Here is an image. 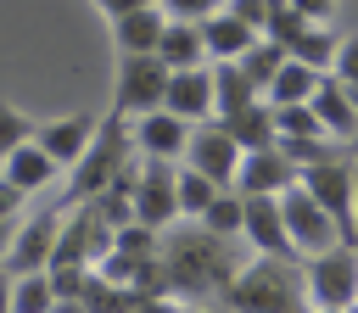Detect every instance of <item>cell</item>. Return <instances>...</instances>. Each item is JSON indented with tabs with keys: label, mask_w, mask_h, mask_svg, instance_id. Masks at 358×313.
<instances>
[{
	"label": "cell",
	"mask_w": 358,
	"mask_h": 313,
	"mask_svg": "<svg viewBox=\"0 0 358 313\" xmlns=\"http://www.w3.org/2000/svg\"><path fill=\"white\" fill-rule=\"evenodd\" d=\"M341 84H358V34L352 39H341V50H336V67H330Z\"/></svg>",
	"instance_id": "obj_36"
},
{
	"label": "cell",
	"mask_w": 358,
	"mask_h": 313,
	"mask_svg": "<svg viewBox=\"0 0 358 313\" xmlns=\"http://www.w3.org/2000/svg\"><path fill=\"white\" fill-rule=\"evenodd\" d=\"M22 196H28V190H17V184L0 173V218H17V212H22Z\"/></svg>",
	"instance_id": "obj_38"
},
{
	"label": "cell",
	"mask_w": 358,
	"mask_h": 313,
	"mask_svg": "<svg viewBox=\"0 0 358 313\" xmlns=\"http://www.w3.org/2000/svg\"><path fill=\"white\" fill-rule=\"evenodd\" d=\"M173 22H201V17H213V11H224V0H157Z\"/></svg>",
	"instance_id": "obj_35"
},
{
	"label": "cell",
	"mask_w": 358,
	"mask_h": 313,
	"mask_svg": "<svg viewBox=\"0 0 358 313\" xmlns=\"http://www.w3.org/2000/svg\"><path fill=\"white\" fill-rule=\"evenodd\" d=\"M34 129H39V123H28V112H17L11 101H0V156L17 151L22 140H34Z\"/></svg>",
	"instance_id": "obj_32"
},
{
	"label": "cell",
	"mask_w": 358,
	"mask_h": 313,
	"mask_svg": "<svg viewBox=\"0 0 358 313\" xmlns=\"http://www.w3.org/2000/svg\"><path fill=\"white\" fill-rule=\"evenodd\" d=\"M179 218V168L168 156H140V179H134V224L151 229H173Z\"/></svg>",
	"instance_id": "obj_8"
},
{
	"label": "cell",
	"mask_w": 358,
	"mask_h": 313,
	"mask_svg": "<svg viewBox=\"0 0 358 313\" xmlns=\"http://www.w3.org/2000/svg\"><path fill=\"white\" fill-rule=\"evenodd\" d=\"M112 252H123V257H140V263H151V257L162 252V229H151V224H123V229L112 235Z\"/></svg>",
	"instance_id": "obj_29"
},
{
	"label": "cell",
	"mask_w": 358,
	"mask_h": 313,
	"mask_svg": "<svg viewBox=\"0 0 358 313\" xmlns=\"http://www.w3.org/2000/svg\"><path fill=\"white\" fill-rule=\"evenodd\" d=\"M201 39H207V61H241L263 34L246 28L235 11H213V17H201Z\"/></svg>",
	"instance_id": "obj_19"
},
{
	"label": "cell",
	"mask_w": 358,
	"mask_h": 313,
	"mask_svg": "<svg viewBox=\"0 0 358 313\" xmlns=\"http://www.w3.org/2000/svg\"><path fill=\"white\" fill-rule=\"evenodd\" d=\"M224 313H229V307H224Z\"/></svg>",
	"instance_id": "obj_45"
},
{
	"label": "cell",
	"mask_w": 358,
	"mask_h": 313,
	"mask_svg": "<svg viewBox=\"0 0 358 313\" xmlns=\"http://www.w3.org/2000/svg\"><path fill=\"white\" fill-rule=\"evenodd\" d=\"M56 307V285H50V274L39 268V274H17V313H50Z\"/></svg>",
	"instance_id": "obj_31"
},
{
	"label": "cell",
	"mask_w": 358,
	"mask_h": 313,
	"mask_svg": "<svg viewBox=\"0 0 358 313\" xmlns=\"http://www.w3.org/2000/svg\"><path fill=\"white\" fill-rule=\"evenodd\" d=\"M224 129L235 134V145H241V151L280 145V123H274V106H268V101H252V106L229 112V117H224Z\"/></svg>",
	"instance_id": "obj_20"
},
{
	"label": "cell",
	"mask_w": 358,
	"mask_h": 313,
	"mask_svg": "<svg viewBox=\"0 0 358 313\" xmlns=\"http://www.w3.org/2000/svg\"><path fill=\"white\" fill-rule=\"evenodd\" d=\"M319 78L324 73H313L308 61H296V56H285V67H280V78L268 84V106H302V101H313V89H319Z\"/></svg>",
	"instance_id": "obj_23"
},
{
	"label": "cell",
	"mask_w": 358,
	"mask_h": 313,
	"mask_svg": "<svg viewBox=\"0 0 358 313\" xmlns=\"http://www.w3.org/2000/svg\"><path fill=\"white\" fill-rule=\"evenodd\" d=\"M280 207H285V229H291V246L302 252V257H313V252H330V246H341V229H336V218L302 190V179L280 196Z\"/></svg>",
	"instance_id": "obj_10"
},
{
	"label": "cell",
	"mask_w": 358,
	"mask_h": 313,
	"mask_svg": "<svg viewBox=\"0 0 358 313\" xmlns=\"http://www.w3.org/2000/svg\"><path fill=\"white\" fill-rule=\"evenodd\" d=\"M302 190L336 218L341 246H358V162H352V156L313 162V168H302Z\"/></svg>",
	"instance_id": "obj_4"
},
{
	"label": "cell",
	"mask_w": 358,
	"mask_h": 313,
	"mask_svg": "<svg viewBox=\"0 0 358 313\" xmlns=\"http://www.w3.org/2000/svg\"><path fill=\"white\" fill-rule=\"evenodd\" d=\"M241 145H235V134L224 129V117H207V123H196L190 129V145H185V168H196V173H207L213 184H235V173H241Z\"/></svg>",
	"instance_id": "obj_9"
},
{
	"label": "cell",
	"mask_w": 358,
	"mask_h": 313,
	"mask_svg": "<svg viewBox=\"0 0 358 313\" xmlns=\"http://www.w3.org/2000/svg\"><path fill=\"white\" fill-rule=\"evenodd\" d=\"M313 112H319V123H324V134L330 140H341V145H352L358 140V101H352V89L336 78V73H324L319 78V89H313V101H308Z\"/></svg>",
	"instance_id": "obj_16"
},
{
	"label": "cell",
	"mask_w": 358,
	"mask_h": 313,
	"mask_svg": "<svg viewBox=\"0 0 358 313\" xmlns=\"http://www.w3.org/2000/svg\"><path fill=\"white\" fill-rule=\"evenodd\" d=\"M168 78L173 67L151 50V56H117V78H112V112L117 117H140V112H157L162 95H168Z\"/></svg>",
	"instance_id": "obj_6"
},
{
	"label": "cell",
	"mask_w": 358,
	"mask_h": 313,
	"mask_svg": "<svg viewBox=\"0 0 358 313\" xmlns=\"http://www.w3.org/2000/svg\"><path fill=\"white\" fill-rule=\"evenodd\" d=\"M157 56L179 73V67H207V39H201V22H173L168 17V34L157 45Z\"/></svg>",
	"instance_id": "obj_22"
},
{
	"label": "cell",
	"mask_w": 358,
	"mask_h": 313,
	"mask_svg": "<svg viewBox=\"0 0 358 313\" xmlns=\"http://www.w3.org/2000/svg\"><path fill=\"white\" fill-rule=\"evenodd\" d=\"M90 140H95V117H84V112H73V117H50V123L34 129V145L50 151L56 168H73V162L90 151Z\"/></svg>",
	"instance_id": "obj_17"
},
{
	"label": "cell",
	"mask_w": 358,
	"mask_h": 313,
	"mask_svg": "<svg viewBox=\"0 0 358 313\" xmlns=\"http://www.w3.org/2000/svg\"><path fill=\"white\" fill-rule=\"evenodd\" d=\"M302 28H308V17H302V11H291V6H274V17H268V34H263V39H274V45H291Z\"/></svg>",
	"instance_id": "obj_33"
},
{
	"label": "cell",
	"mask_w": 358,
	"mask_h": 313,
	"mask_svg": "<svg viewBox=\"0 0 358 313\" xmlns=\"http://www.w3.org/2000/svg\"><path fill=\"white\" fill-rule=\"evenodd\" d=\"M168 112H179L185 123H207L218 117V95H213V67H179L168 78V95H162Z\"/></svg>",
	"instance_id": "obj_15"
},
{
	"label": "cell",
	"mask_w": 358,
	"mask_h": 313,
	"mask_svg": "<svg viewBox=\"0 0 358 313\" xmlns=\"http://www.w3.org/2000/svg\"><path fill=\"white\" fill-rule=\"evenodd\" d=\"M224 11H235L246 28L268 34V17H274V0H224Z\"/></svg>",
	"instance_id": "obj_34"
},
{
	"label": "cell",
	"mask_w": 358,
	"mask_h": 313,
	"mask_svg": "<svg viewBox=\"0 0 358 313\" xmlns=\"http://www.w3.org/2000/svg\"><path fill=\"white\" fill-rule=\"evenodd\" d=\"M241 240H246L257 257H296L280 196H246V229H241Z\"/></svg>",
	"instance_id": "obj_14"
},
{
	"label": "cell",
	"mask_w": 358,
	"mask_h": 313,
	"mask_svg": "<svg viewBox=\"0 0 358 313\" xmlns=\"http://www.w3.org/2000/svg\"><path fill=\"white\" fill-rule=\"evenodd\" d=\"M0 173H6V156H0Z\"/></svg>",
	"instance_id": "obj_44"
},
{
	"label": "cell",
	"mask_w": 358,
	"mask_h": 313,
	"mask_svg": "<svg viewBox=\"0 0 358 313\" xmlns=\"http://www.w3.org/2000/svg\"><path fill=\"white\" fill-rule=\"evenodd\" d=\"M95 6H101V17H106V22H117V17L140 11V6H157V0H95Z\"/></svg>",
	"instance_id": "obj_39"
},
{
	"label": "cell",
	"mask_w": 358,
	"mask_h": 313,
	"mask_svg": "<svg viewBox=\"0 0 358 313\" xmlns=\"http://www.w3.org/2000/svg\"><path fill=\"white\" fill-rule=\"evenodd\" d=\"M336 50H341V39L330 34V22H308L291 45H285V56H296V61H308L313 73H330L336 67Z\"/></svg>",
	"instance_id": "obj_25"
},
{
	"label": "cell",
	"mask_w": 358,
	"mask_h": 313,
	"mask_svg": "<svg viewBox=\"0 0 358 313\" xmlns=\"http://www.w3.org/2000/svg\"><path fill=\"white\" fill-rule=\"evenodd\" d=\"M196 224H207L213 235H229V240H241V229H246V196H241L235 184H224V190L213 196V207H207Z\"/></svg>",
	"instance_id": "obj_26"
},
{
	"label": "cell",
	"mask_w": 358,
	"mask_h": 313,
	"mask_svg": "<svg viewBox=\"0 0 358 313\" xmlns=\"http://www.w3.org/2000/svg\"><path fill=\"white\" fill-rule=\"evenodd\" d=\"M213 95H218V117H229V112L263 101V89L241 73V61H213Z\"/></svg>",
	"instance_id": "obj_24"
},
{
	"label": "cell",
	"mask_w": 358,
	"mask_h": 313,
	"mask_svg": "<svg viewBox=\"0 0 358 313\" xmlns=\"http://www.w3.org/2000/svg\"><path fill=\"white\" fill-rule=\"evenodd\" d=\"M274 123H280V140H319L324 134V123L308 101L302 106H274Z\"/></svg>",
	"instance_id": "obj_30"
},
{
	"label": "cell",
	"mask_w": 358,
	"mask_h": 313,
	"mask_svg": "<svg viewBox=\"0 0 358 313\" xmlns=\"http://www.w3.org/2000/svg\"><path fill=\"white\" fill-rule=\"evenodd\" d=\"M62 218H67V207H45V212L22 218V224H17V240H11V252H6V268H11V274H39V268H50L56 240H62Z\"/></svg>",
	"instance_id": "obj_11"
},
{
	"label": "cell",
	"mask_w": 358,
	"mask_h": 313,
	"mask_svg": "<svg viewBox=\"0 0 358 313\" xmlns=\"http://www.w3.org/2000/svg\"><path fill=\"white\" fill-rule=\"evenodd\" d=\"M129 129H134V151H140V156H168V162H185V145H190V129H196V123H185L179 112L157 106V112L129 117Z\"/></svg>",
	"instance_id": "obj_13"
},
{
	"label": "cell",
	"mask_w": 358,
	"mask_h": 313,
	"mask_svg": "<svg viewBox=\"0 0 358 313\" xmlns=\"http://www.w3.org/2000/svg\"><path fill=\"white\" fill-rule=\"evenodd\" d=\"M280 67H285V45H274V39H257V45L241 56V73H246L263 95H268V84L280 78Z\"/></svg>",
	"instance_id": "obj_27"
},
{
	"label": "cell",
	"mask_w": 358,
	"mask_h": 313,
	"mask_svg": "<svg viewBox=\"0 0 358 313\" xmlns=\"http://www.w3.org/2000/svg\"><path fill=\"white\" fill-rule=\"evenodd\" d=\"M285 6L302 11L308 22H330V17H336V0H285Z\"/></svg>",
	"instance_id": "obj_37"
},
{
	"label": "cell",
	"mask_w": 358,
	"mask_h": 313,
	"mask_svg": "<svg viewBox=\"0 0 358 313\" xmlns=\"http://www.w3.org/2000/svg\"><path fill=\"white\" fill-rule=\"evenodd\" d=\"M56 173H62V168H56V156H50V151H39L34 140H22L17 151H6V179H11L17 190H28V196H34V190H45Z\"/></svg>",
	"instance_id": "obj_21"
},
{
	"label": "cell",
	"mask_w": 358,
	"mask_h": 313,
	"mask_svg": "<svg viewBox=\"0 0 358 313\" xmlns=\"http://www.w3.org/2000/svg\"><path fill=\"white\" fill-rule=\"evenodd\" d=\"M347 156H358V140H352V145H347Z\"/></svg>",
	"instance_id": "obj_43"
},
{
	"label": "cell",
	"mask_w": 358,
	"mask_h": 313,
	"mask_svg": "<svg viewBox=\"0 0 358 313\" xmlns=\"http://www.w3.org/2000/svg\"><path fill=\"white\" fill-rule=\"evenodd\" d=\"M308 296L319 313H352L358 307V246H330L302 263Z\"/></svg>",
	"instance_id": "obj_5"
},
{
	"label": "cell",
	"mask_w": 358,
	"mask_h": 313,
	"mask_svg": "<svg viewBox=\"0 0 358 313\" xmlns=\"http://www.w3.org/2000/svg\"><path fill=\"white\" fill-rule=\"evenodd\" d=\"M296 179H302V168L285 156V145H263V151H246V156H241L235 190H241V196H285Z\"/></svg>",
	"instance_id": "obj_12"
},
{
	"label": "cell",
	"mask_w": 358,
	"mask_h": 313,
	"mask_svg": "<svg viewBox=\"0 0 358 313\" xmlns=\"http://www.w3.org/2000/svg\"><path fill=\"white\" fill-rule=\"evenodd\" d=\"M11 240H17V218H0V257L11 252Z\"/></svg>",
	"instance_id": "obj_41"
},
{
	"label": "cell",
	"mask_w": 358,
	"mask_h": 313,
	"mask_svg": "<svg viewBox=\"0 0 358 313\" xmlns=\"http://www.w3.org/2000/svg\"><path fill=\"white\" fill-rule=\"evenodd\" d=\"M162 279H168V296H185V302H218L229 291V279L246 268V240H229V235H213L207 224H185V229H162Z\"/></svg>",
	"instance_id": "obj_1"
},
{
	"label": "cell",
	"mask_w": 358,
	"mask_h": 313,
	"mask_svg": "<svg viewBox=\"0 0 358 313\" xmlns=\"http://www.w3.org/2000/svg\"><path fill=\"white\" fill-rule=\"evenodd\" d=\"M218 307H229V313H319L296 257H252L229 279Z\"/></svg>",
	"instance_id": "obj_2"
},
{
	"label": "cell",
	"mask_w": 358,
	"mask_h": 313,
	"mask_svg": "<svg viewBox=\"0 0 358 313\" xmlns=\"http://www.w3.org/2000/svg\"><path fill=\"white\" fill-rule=\"evenodd\" d=\"M50 313H90V307H84L78 296H56V307H50Z\"/></svg>",
	"instance_id": "obj_42"
},
{
	"label": "cell",
	"mask_w": 358,
	"mask_h": 313,
	"mask_svg": "<svg viewBox=\"0 0 358 313\" xmlns=\"http://www.w3.org/2000/svg\"><path fill=\"white\" fill-rule=\"evenodd\" d=\"M134 129H129V117H117V112H106L101 123H95V140H90V151L67 168L73 179H67V201L62 207H78V201H90V196H101L112 179H123L129 168H134Z\"/></svg>",
	"instance_id": "obj_3"
},
{
	"label": "cell",
	"mask_w": 358,
	"mask_h": 313,
	"mask_svg": "<svg viewBox=\"0 0 358 313\" xmlns=\"http://www.w3.org/2000/svg\"><path fill=\"white\" fill-rule=\"evenodd\" d=\"M112 235H117V224L95 201H78V207H67V224H62V240H56L50 263H84V268H95L112 252Z\"/></svg>",
	"instance_id": "obj_7"
},
{
	"label": "cell",
	"mask_w": 358,
	"mask_h": 313,
	"mask_svg": "<svg viewBox=\"0 0 358 313\" xmlns=\"http://www.w3.org/2000/svg\"><path fill=\"white\" fill-rule=\"evenodd\" d=\"M162 34H168V11H162V6H140V11H129V17L112 22L117 56H151V50L162 45Z\"/></svg>",
	"instance_id": "obj_18"
},
{
	"label": "cell",
	"mask_w": 358,
	"mask_h": 313,
	"mask_svg": "<svg viewBox=\"0 0 358 313\" xmlns=\"http://www.w3.org/2000/svg\"><path fill=\"white\" fill-rule=\"evenodd\" d=\"M0 313H17V274L0 263Z\"/></svg>",
	"instance_id": "obj_40"
},
{
	"label": "cell",
	"mask_w": 358,
	"mask_h": 313,
	"mask_svg": "<svg viewBox=\"0 0 358 313\" xmlns=\"http://www.w3.org/2000/svg\"><path fill=\"white\" fill-rule=\"evenodd\" d=\"M224 184H213L207 173H196V168H179V218H201L207 207H213V196H218Z\"/></svg>",
	"instance_id": "obj_28"
}]
</instances>
